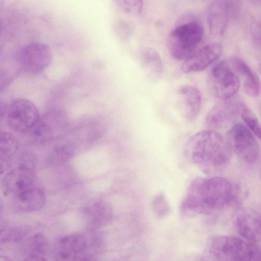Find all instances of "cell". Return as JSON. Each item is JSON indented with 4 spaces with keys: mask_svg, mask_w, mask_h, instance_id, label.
I'll return each mask as SVG.
<instances>
[{
    "mask_svg": "<svg viewBox=\"0 0 261 261\" xmlns=\"http://www.w3.org/2000/svg\"><path fill=\"white\" fill-rule=\"evenodd\" d=\"M223 47L221 44L212 42L197 49L181 66V70L185 73L201 71L208 67L222 55Z\"/></svg>",
    "mask_w": 261,
    "mask_h": 261,
    "instance_id": "7c38bea8",
    "label": "cell"
},
{
    "mask_svg": "<svg viewBox=\"0 0 261 261\" xmlns=\"http://www.w3.org/2000/svg\"><path fill=\"white\" fill-rule=\"evenodd\" d=\"M251 33L253 40L261 48V17L253 22L251 27Z\"/></svg>",
    "mask_w": 261,
    "mask_h": 261,
    "instance_id": "4316f807",
    "label": "cell"
},
{
    "mask_svg": "<svg viewBox=\"0 0 261 261\" xmlns=\"http://www.w3.org/2000/svg\"><path fill=\"white\" fill-rule=\"evenodd\" d=\"M237 2L215 1L211 4L207 10V20L211 34L220 36L224 33L230 16L238 9Z\"/></svg>",
    "mask_w": 261,
    "mask_h": 261,
    "instance_id": "4fadbf2b",
    "label": "cell"
},
{
    "mask_svg": "<svg viewBox=\"0 0 261 261\" xmlns=\"http://www.w3.org/2000/svg\"><path fill=\"white\" fill-rule=\"evenodd\" d=\"M36 174L33 168L22 164L8 171L2 181L3 193L12 198L34 186Z\"/></svg>",
    "mask_w": 261,
    "mask_h": 261,
    "instance_id": "9c48e42d",
    "label": "cell"
},
{
    "mask_svg": "<svg viewBox=\"0 0 261 261\" xmlns=\"http://www.w3.org/2000/svg\"><path fill=\"white\" fill-rule=\"evenodd\" d=\"M232 61L235 69L242 77L245 93L250 97H257L260 91V82L258 75L241 59L234 58Z\"/></svg>",
    "mask_w": 261,
    "mask_h": 261,
    "instance_id": "ac0fdd59",
    "label": "cell"
},
{
    "mask_svg": "<svg viewBox=\"0 0 261 261\" xmlns=\"http://www.w3.org/2000/svg\"><path fill=\"white\" fill-rule=\"evenodd\" d=\"M0 261H13V260L7 256H1L0 257Z\"/></svg>",
    "mask_w": 261,
    "mask_h": 261,
    "instance_id": "f1b7e54d",
    "label": "cell"
},
{
    "mask_svg": "<svg viewBox=\"0 0 261 261\" xmlns=\"http://www.w3.org/2000/svg\"><path fill=\"white\" fill-rule=\"evenodd\" d=\"M74 154V149L71 144L67 143L58 144L49 151L46 162L50 166H60L70 160Z\"/></svg>",
    "mask_w": 261,
    "mask_h": 261,
    "instance_id": "44dd1931",
    "label": "cell"
},
{
    "mask_svg": "<svg viewBox=\"0 0 261 261\" xmlns=\"http://www.w3.org/2000/svg\"><path fill=\"white\" fill-rule=\"evenodd\" d=\"M252 245L237 237L216 236L208 244L201 261H252L255 251Z\"/></svg>",
    "mask_w": 261,
    "mask_h": 261,
    "instance_id": "277c9868",
    "label": "cell"
},
{
    "mask_svg": "<svg viewBox=\"0 0 261 261\" xmlns=\"http://www.w3.org/2000/svg\"><path fill=\"white\" fill-rule=\"evenodd\" d=\"M258 261H261V258H260Z\"/></svg>",
    "mask_w": 261,
    "mask_h": 261,
    "instance_id": "f546056e",
    "label": "cell"
},
{
    "mask_svg": "<svg viewBox=\"0 0 261 261\" xmlns=\"http://www.w3.org/2000/svg\"><path fill=\"white\" fill-rule=\"evenodd\" d=\"M260 71H261V65H260Z\"/></svg>",
    "mask_w": 261,
    "mask_h": 261,
    "instance_id": "4dcf8cb0",
    "label": "cell"
},
{
    "mask_svg": "<svg viewBox=\"0 0 261 261\" xmlns=\"http://www.w3.org/2000/svg\"><path fill=\"white\" fill-rule=\"evenodd\" d=\"M184 152L189 162L207 174L225 169L232 153L226 140L216 130L210 129L193 135L186 142Z\"/></svg>",
    "mask_w": 261,
    "mask_h": 261,
    "instance_id": "7a4b0ae2",
    "label": "cell"
},
{
    "mask_svg": "<svg viewBox=\"0 0 261 261\" xmlns=\"http://www.w3.org/2000/svg\"><path fill=\"white\" fill-rule=\"evenodd\" d=\"M24 236L21 229L17 227H10L1 229V242H13L18 241Z\"/></svg>",
    "mask_w": 261,
    "mask_h": 261,
    "instance_id": "d4e9b609",
    "label": "cell"
},
{
    "mask_svg": "<svg viewBox=\"0 0 261 261\" xmlns=\"http://www.w3.org/2000/svg\"><path fill=\"white\" fill-rule=\"evenodd\" d=\"M14 204L21 211L31 212L41 209L46 202L44 191L33 186L13 197Z\"/></svg>",
    "mask_w": 261,
    "mask_h": 261,
    "instance_id": "e0dca14e",
    "label": "cell"
},
{
    "mask_svg": "<svg viewBox=\"0 0 261 261\" xmlns=\"http://www.w3.org/2000/svg\"><path fill=\"white\" fill-rule=\"evenodd\" d=\"M52 53L46 44L33 42L23 46L18 51L17 61L21 72L37 74L45 69L52 61Z\"/></svg>",
    "mask_w": 261,
    "mask_h": 261,
    "instance_id": "52a82bcc",
    "label": "cell"
},
{
    "mask_svg": "<svg viewBox=\"0 0 261 261\" xmlns=\"http://www.w3.org/2000/svg\"><path fill=\"white\" fill-rule=\"evenodd\" d=\"M23 261H47V260L42 256L31 255Z\"/></svg>",
    "mask_w": 261,
    "mask_h": 261,
    "instance_id": "83f0119b",
    "label": "cell"
},
{
    "mask_svg": "<svg viewBox=\"0 0 261 261\" xmlns=\"http://www.w3.org/2000/svg\"><path fill=\"white\" fill-rule=\"evenodd\" d=\"M226 140L231 152L243 162L252 163L257 160L259 144L246 125L240 123L234 125L227 132Z\"/></svg>",
    "mask_w": 261,
    "mask_h": 261,
    "instance_id": "8992f818",
    "label": "cell"
},
{
    "mask_svg": "<svg viewBox=\"0 0 261 261\" xmlns=\"http://www.w3.org/2000/svg\"><path fill=\"white\" fill-rule=\"evenodd\" d=\"M118 4L125 12L138 15L141 13L143 8V2L139 0L119 1Z\"/></svg>",
    "mask_w": 261,
    "mask_h": 261,
    "instance_id": "484cf974",
    "label": "cell"
},
{
    "mask_svg": "<svg viewBox=\"0 0 261 261\" xmlns=\"http://www.w3.org/2000/svg\"><path fill=\"white\" fill-rule=\"evenodd\" d=\"M4 108L1 118L5 117L8 126L17 132H29L40 119L36 106L25 98L15 99Z\"/></svg>",
    "mask_w": 261,
    "mask_h": 261,
    "instance_id": "5b68a950",
    "label": "cell"
},
{
    "mask_svg": "<svg viewBox=\"0 0 261 261\" xmlns=\"http://www.w3.org/2000/svg\"><path fill=\"white\" fill-rule=\"evenodd\" d=\"M138 57L145 76L151 82L159 81L163 73V63L158 51L152 48L144 47L140 50Z\"/></svg>",
    "mask_w": 261,
    "mask_h": 261,
    "instance_id": "9a60e30c",
    "label": "cell"
},
{
    "mask_svg": "<svg viewBox=\"0 0 261 261\" xmlns=\"http://www.w3.org/2000/svg\"><path fill=\"white\" fill-rule=\"evenodd\" d=\"M207 86L213 96L226 100L238 92L240 83L237 75L226 62L222 61L211 70L207 78Z\"/></svg>",
    "mask_w": 261,
    "mask_h": 261,
    "instance_id": "ba28073f",
    "label": "cell"
},
{
    "mask_svg": "<svg viewBox=\"0 0 261 261\" xmlns=\"http://www.w3.org/2000/svg\"><path fill=\"white\" fill-rule=\"evenodd\" d=\"M238 114L246 124V126L261 140V125L253 112L244 103L237 104Z\"/></svg>",
    "mask_w": 261,
    "mask_h": 261,
    "instance_id": "7402d4cb",
    "label": "cell"
},
{
    "mask_svg": "<svg viewBox=\"0 0 261 261\" xmlns=\"http://www.w3.org/2000/svg\"><path fill=\"white\" fill-rule=\"evenodd\" d=\"M242 193L237 184L223 177L196 178L187 189L180 212L188 217L211 214L238 204Z\"/></svg>",
    "mask_w": 261,
    "mask_h": 261,
    "instance_id": "6da1fadb",
    "label": "cell"
},
{
    "mask_svg": "<svg viewBox=\"0 0 261 261\" xmlns=\"http://www.w3.org/2000/svg\"><path fill=\"white\" fill-rule=\"evenodd\" d=\"M152 208L154 214L160 218L167 215L170 211L168 201L164 193L157 194L152 200Z\"/></svg>",
    "mask_w": 261,
    "mask_h": 261,
    "instance_id": "cb8c5ba5",
    "label": "cell"
},
{
    "mask_svg": "<svg viewBox=\"0 0 261 261\" xmlns=\"http://www.w3.org/2000/svg\"><path fill=\"white\" fill-rule=\"evenodd\" d=\"M236 228L242 238L251 243L261 242V215L249 207L238 208L233 216Z\"/></svg>",
    "mask_w": 261,
    "mask_h": 261,
    "instance_id": "30bf717a",
    "label": "cell"
},
{
    "mask_svg": "<svg viewBox=\"0 0 261 261\" xmlns=\"http://www.w3.org/2000/svg\"><path fill=\"white\" fill-rule=\"evenodd\" d=\"M203 35L202 25L196 17H182L168 35L167 46L169 54L176 60H185L197 49Z\"/></svg>",
    "mask_w": 261,
    "mask_h": 261,
    "instance_id": "3957f363",
    "label": "cell"
},
{
    "mask_svg": "<svg viewBox=\"0 0 261 261\" xmlns=\"http://www.w3.org/2000/svg\"><path fill=\"white\" fill-rule=\"evenodd\" d=\"M87 242L84 236L70 234L61 239L54 252L55 261H87Z\"/></svg>",
    "mask_w": 261,
    "mask_h": 261,
    "instance_id": "8fae6325",
    "label": "cell"
},
{
    "mask_svg": "<svg viewBox=\"0 0 261 261\" xmlns=\"http://www.w3.org/2000/svg\"><path fill=\"white\" fill-rule=\"evenodd\" d=\"M28 245L31 255L41 256L47 251L48 243L43 234L37 233L30 238Z\"/></svg>",
    "mask_w": 261,
    "mask_h": 261,
    "instance_id": "603a6c76",
    "label": "cell"
},
{
    "mask_svg": "<svg viewBox=\"0 0 261 261\" xmlns=\"http://www.w3.org/2000/svg\"><path fill=\"white\" fill-rule=\"evenodd\" d=\"M85 214L92 224L101 226L108 223L113 216L110 204L105 200H98L87 206Z\"/></svg>",
    "mask_w": 261,
    "mask_h": 261,
    "instance_id": "d6986e66",
    "label": "cell"
},
{
    "mask_svg": "<svg viewBox=\"0 0 261 261\" xmlns=\"http://www.w3.org/2000/svg\"><path fill=\"white\" fill-rule=\"evenodd\" d=\"M178 104L183 116L189 121L198 116L201 105V96L195 87L186 85L180 87L177 92Z\"/></svg>",
    "mask_w": 261,
    "mask_h": 261,
    "instance_id": "5bb4252c",
    "label": "cell"
},
{
    "mask_svg": "<svg viewBox=\"0 0 261 261\" xmlns=\"http://www.w3.org/2000/svg\"><path fill=\"white\" fill-rule=\"evenodd\" d=\"M18 141L9 132H3L0 135V169L2 174L10 166L12 158L17 152Z\"/></svg>",
    "mask_w": 261,
    "mask_h": 261,
    "instance_id": "ffe728a7",
    "label": "cell"
},
{
    "mask_svg": "<svg viewBox=\"0 0 261 261\" xmlns=\"http://www.w3.org/2000/svg\"><path fill=\"white\" fill-rule=\"evenodd\" d=\"M238 114L236 105L220 102L216 104L208 112L205 125L208 129L216 130L227 125Z\"/></svg>",
    "mask_w": 261,
    "mask_h": 261,
    "instance_id": "2e32d148",
    "label": "cell"
}]
</instances>
